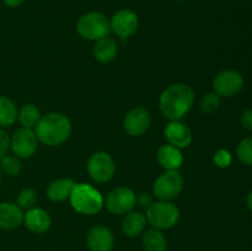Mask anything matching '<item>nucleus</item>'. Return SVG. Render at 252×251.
I'll return each mask as SVG.
<instances>
[{
  "instance_id": "nucleus-22",
  "label": "nucleus",
  "mask_w": 252,
  "mask_h": 251,
  "mask_svg": "<svg viewBox=\"0 0 252 251\" xmlns=\"http://www.w3.org/2000/svg\"><path fill=\"white\" fill-rule=\"evenodd\" d=\"M17 120V107L7 96H0V126L9 127Z\"/></svg>"
},
{
  "instance_id": "nucleus-11",
  "label": "nucleus",
  "mask_w": 252,
  "mask_h": 251,
  "mask_svg": "<svg viewBox=\"0 0 252 251\" xmlns=\"http://www.w3.org/2000/svg\"><path fill=\"white\" fill-rule=\"evenodd\" d=\"M138 16L134 11L129 9L118 10L110 21V27L118 37L127 38L132 36L138 29Z\"/></svg>"
},
{
  "instance_id": "nucleus-28",
  "label": "nucleus",
  "mask_w": 252,
  "mask_h": 251,
  "mask_svg": "<svg viewBox=\"0 0 252 251\" xmlns=\"http://www.w3.org/2000/svg\"><path fill=\"white\" fill-rule=\"evenodd\" d=\"M214 162L220 169H225V167L230 166L231 164V154L225 149H220L214 154Z\"/></svg>"
},
{
  "instance_id": "nucleus-18",
  "label": "nucleus",
  "mask_w": 252,
  "mask_h": 251,
  "mask_svg": "<svg viewBox=\"0 0 252 251\" xmlns=\"http://www.w3.org/2000/svg\"><path fill=\"white\" fill-rule=\"evenodd\" d=\"M147 218L140 212H129L122 221V231L126 236L135 238L144 233Z\"/></svg>"
},
{
  "instance_id": "nucleus-21",
  "label": "nucleus",
  "mask_w": 252,
  "mask_h": 251,
  "mask_svg": "<svg viewBox=\"0 0 252 251\" xmlns=\"http://www.w3.org/2000/svg\"><path fill=\"white\" fill-rule=\"evenodd\" d=\"M143 248L145 251H166L167 239L159 229H149L143 233Z\"/></svg>"
},
{
  "instance_id": "nucleus-6",
  "label": "nucleus",
  "mask_w": 252,
  "mask_h": 251,
  "mask_svg": "<svg viewBox=\"0 0 252 251\" xmlns=\"http://www.w3.org/2000/svg\"><path fill=\"white\" fill-rule=\"evenodd\" d=\"M184 188V177L177 170H167L155 181L153 191L160 201H171L181 193Z\"/></svg>"
},
{
  "instance_id": "nucleus-25",
  "label": "nucleus",
  "mask_w": 252,
  "mask_h": 251,
  "mask_svg": "<svg viewBox=\"0 0 252 251\" xmlns=\"http://www.w3.org/2000/svg\"><path fill=\"white\" fill-rule=\"evenodd\" d=\"M239 160L246 166H252V137L244 138L236 147Z\"/></svg>"
},
{
  "instance_id": "nucleus-1",
  "label": "nucleus",
  "mask_w": 252,
  "mask_h": 251,
  "mask_svg": "<svg viewBox=\"0 0 252 251\" xmlns=\"http://www.w3.org/2000/svg\"><path fill=\"white\" fill-rule=\"evenodd\" d=\"M194 102V93L186 84H174L162 91L159 106L162 115L170 121H180Z\"/></svg>"
},
{
  "instance_id": "nucleus-24",
  "label": "nucleus",
  "mask_w": 252,
  "mask_h": 251,
  "mask_svg": "<svg viewBox=\"0 0 252 251\" xmlns=\"http://www.w3.org/2000/svg\"><path fill=\"white\" fill-rule=\"evenodd\" d=\"M0 170L4 175L7 176H17L21 171V162L19 157L14 155H5L0 159Z\"/></svg>"
},
{
  "instance_id": "nucleus-16",
  "label": "nucleus",
  "mask_w": 252,
  "mask_h": 251,
  "mask_svg": "<svg viewBox=\"0 0 252 251\" xmlns=\"http://www.w3.org/2000/svg\"><path fill=\"white\" fill-rule=\"evenodd\" d=\"M25 225L30 231L36 234L46 233L51 228V217L44 209L42 208H31L26 212L24 216Z\"/></svg>"
},
{
  "instance_id": "nucleus-8",
  "label": "nucleus",
  "mask_w": 252,
  "mask_h": 251,
  "mask_svg": "<svg viewBox=\"0 0 252 251\" xmlns=\"http://www.w3.org/2000/svg\"><path fill=\"white\" fill-rule=\"evenodd\" d=\"M213 88L220 97H233L244 88V78L236 70L220 71L213 81Z\"/></svg>"
},
{
  "instance_id": "nucleus-29",
  "label": "nucleus",
  "mask_w": 252,
  "mask_h": 251,
  "mask_svg": "<svg viewBox=\"0 0 252 251\" xmlns=\"http://www.w3.org/2000/svg\"><path fill=\"white\" fill-rule=\"evenodd\" d=\"M10 148V137L4 129L0 128V159L5 157Z\"/></svg>"
},
{
  "instance_id": "nucleus-35",
  "label": "nucleus",
  "mask_w": 252,
  "mask_h": 251,
  "mask_svg": "<svg viewBox=\"0 0 252 251\" xmlns=\"http://www.w3.org/2000/svg\"><path fill=\"white\" fill-rule=\"evenodd\" d=\"M176 1H182V0H176Z\"/></svg>"
},
{
  "instance_id": "nucleus-13",
  "label": "nucleus",
  "mask_w": 252,
  "mask_h": 251,
  "mask_svg": "<svg viewBox=\"0 0 252 251\" xmlns=\"http://www.w3.org/2000/svg\"><path fill=\"white\" fill-rule=\"evenodd\" d=\"M86 244L90 251H112L115 246V236L107 226L96 225L89 231Z\"/></svg>"
},
{
  "instance_id": "nucleus-30",
  "label": "nucleus",
  "mask_w": 252,
  "mask_h": 251,
  "mask_svg": "<svg viewBox=\"0 0 252 251\" xmlns=\"http://www.w3.org/2000/svg\"><path fill=\"white\" fill-rule=\"evenodd\" d=\"M241 126H243L245 129L252 130V108L250 110H246L245 112L241 115Z\"/></svg>"
},
{
  "instance_id": "nucleus-31",
  "label": "nucleus",
  "mask_w": 252,
  "mask_h": 251,
  "mask_svg": "<svg viewBox=\"0 0 252 251\" xmlns=\"http://www.w3.org/2000/svg\"><path fill=\"white\" fill-rule=\"evenodd\" d=\"M137 202L138 204L144 209H148L153 203H154V202H153V197L150 196L149 193H140L139 197H138Z\"/></svg>"
},
{
  "instance_id": "nucleus-7",
  "label": "nucleus",
  "mask_w": 252,
  "mask_h": 251,
  "mask_svg": "<svg viewBox=\"0 0 252 251\" xmlns=\"http://www.w3.org/2000/svg\"><path fill=\"white\" fill-rule=\"evenodd\" d=\"M115 162L105 152H97L90 157L88 161V172L96 182H106L115 175Z\"/></svg>"
},
{
  "instance_id": "nucleus-20",
  "label": "nucleus",
  "mask_w": 252,
  "mask_h": 251,
  "mask_svg": "<svg viewBox=\"0 0 252 251\" xmlns=\"http://www.w3.org/2000/svg\"><path fill=\"white\" fill-rule=\"evenodd\" d=\"M117 43L108 37L98 39L97 43L94 47V57L101 63L112 62L117 56Z\"/></svg>"
},
{
  "instance_id": "nucleus-5",
  "label": "nucleus",
  "mask_w": 252,
  "mask_h": 251,
  "mask_svg": "<svg viewBox=\"0 0 252 251\" xmlns=\"http://www.w3.org/2000/svg\"><path fill=\"white\" fill-rule=\"evenodd\" d=\"M147 220L154 229L167 230L177 224L180 219V211L170 202H157L147 209Z\"/></svg>"
},
{
  "instance_id": "nucleus-10",
  "label": "nucleus",
  "mask_w": 252,
  "mask_h": 251,
  "mask_svg": "<svg viewBox=\"0 0 252 251\" xmlns=\"http://www.w3.org/2000/svg\"><path fill=\"white\" fill-rule=\"evenodd\" d=\"M10 148L15 157L27 159L34 154L37 149V135L30 128H20L10 139Z\"/></svg>"
},
{
  "instance_id": "nucleus-2",
  "label": "nucleus",
  "mask_w": 252,
  "mask_h": 251,
  "mask_svg": "<svg viewBox=\"0 0 252 251\" xmlns=\"http://www.w3.org/2000/svg\"><path fill=\"white\" fill-rule=\"evenodd\" d=\"M37 139L49 147L61 145L71 133V123L66 116L58 112L44 115L36 126Z\"/></svg>"
},
{
  "instance_id": "nucleus-34",
  "label": "nucleus",
  "mask_w": 252,
  "mask_h": 251,
  "mask_svg": "<svg viewBox=\"0 0 252 251\" xmlns=\"http://www.w3.org/2000/svg\"><path fill=\"white\" fill-rule=\"evenodd\" d=\"M1 179H2V172L1 170H0V184H1Z\"/></svg>"
},
{
  "instance_id": "nucleus-23",
  "label": "nucleus",
  "mask_w": 252,
  "mask_h": 251,
  "mask_svg": "<svg viewBox=\"0 0 252 251\" xmlns=\"http://www.w3.org/2000/svg\"><path fill=\"white\" fill-rule=\"evenodd\" d=\"M17 120L21 123L22 127L32 129L33 127H36L37 123L41 120L38 108L32 103H26L17 112Z\"/></svg>"
},
{
  "instance_id": "nucleus-15",
  "label": "nucleus",
  "mask_w": 252,
  "mask_h": 251,
  "mask_svg": "<svg viewBox=\"0 0 252 251\" xmlns=\"http://www.w3.org/2000/svg\"><path fill=\"white\" fill-rule=\"evenodd\" d=\"M165 137L176 148H187L192 142V133L187 126L179 121H171L165 128Z\"/></svg>"
},
{
  "instance_id": "nucleus-14",
  "label": "nucleus",
  "mask_w": 252,
  "mask_h": 251,
  "mask_svg": "<svg viewBox=\"0 0 252 251\" xmlns=\"http://www.w3.org/2000/svg\"><path fill=\"white\" fill-rule=\"evenodd\" d=\"M24 212L17 204L11 202L0 203V229L12 230L19 228L24 221Z\"/></svg>"
},
{
  "instance_id": "nucleus-12",
  "label": "nucleus",
  "mask_w": 252,
  "mask_h": 251,
  "mask_svg": "<svg viewBox=\"0 0 252 251\" xmlns=\"http://www.w3.org/2000/svg\"><path fill=\"white\" fill-rule=\"evenodd\" d=\"M150 113L143 107H134L126 115L123 126L126 132L132 137H139L148 130L150 126Z\"/></svg>"
},
{
  "instance_id": "nucleus-33",
  "label": "nucleus",
  "mask_w": 252,
  "mask_h": 251,
  "mask_svg": "<svg viewBox=\"0 0 252 251\" xmlns=\"http://www.w3.org/2000/svg\"><path fill=\"white\" fill-rule=\"evenodd\" d=\"M246 203H248L249 209L252 212V191L248 194V198H246Z\"/></svg>"
},
{
  "instance_id": "nucleus-19",
  "label": "nucleus",
  "mask_w": 252,
  "mask_h": 251,
  "mask_svg": "<svg viewBox=\"0 0 252 251\" xmlns=\"http://www.w3.org/2000/svg\"><path fill=\"white\" fill-rule=\"evenodd\" d=\"M75 185V181L71 179H58L49 185L47 188V194L54 202L65 201L70 197Z\"/></svg>"
},
{
  "instance_id": "nucleus-32",
  "label": "nucleus",
  "mask_w": 252,
  "mask_h": 251,
  "mask_svg": "<svg viewBox=\"0 0 252 251\" xmlns=\"http://www.w3.org/2000/svg\"><path fill=\"white\" fill-rule=\"evenodd\" d=\"M2 2L9 7H17L24 2V0H2Z\"/></svg>"
},
{
  "instance_id": "nucleus-27",
  "label": "nucleus",
  "mask_w": 252,
  "mask_h": 251,
  "mask_svg": "<svg viewBox=\"0 0 252 251\" xmlns=\"http://www.w3.org/2000/svg\"><path fill=\"white\" fill-rule=\"evenodd\" d=\"M220 96L217 95L216 93L207 94L201 101V110L203 111L204 113H213L220 107Z\"/></svg>"
},
{
  "instance_id": "nucleus-4",
  "label": "nucleus",
  "mask_w": 252,
  "mask_h": 251,
  "mask_svg": "<svg viewBox=\"0 0 252 251\" xmlns=\"http://www.w3.org/2000/svg\"><path fill=\"white\" fill-rule=\"evenodd\" d=\"M76 30L81 37L90 41H98L110 33V21L102 12H89L79 19Z\"/></svg>"
},
{
  "instance_id": "nucleus-9",
  "label": "nucleus",
  "mask_w": 252,
  "mask_h": 251,
  "mask_svg": "<svg viewBox=\"0 0 252 251\" xmlns=\"http://www.w3.org/2000/svg\"><path fill=\"white\" fill-rule=\"evenodd\" d=\"M135 198L134 192L128 187H117L108 193L106 198V207L113 214H127L134 208Z\"/></svg>"
},
{
  "instance_id": "nucleus-17",
  "label": "nucleus",
  "mask_w": 252,
  "mask_h": 251,
  "mask_svg": "<svg viewBox=\"0 0 252 251\" xmlns=\"http://www.w3.org/2000/svg\"><path fill=\"white\" fill-rule=\"evenodd\" d=\"M158 160L166 170H179L184 162V157L179 148L166 144L158 150Z\"/></svg>"
},
{
  "instance_id": "nucleus-26",
  "label": "nucleus",
  "mask_w": 252,
  "mask_h": 251,
  "mask_svg": "<svg viewBox=\"0 0 252 251\" xmlns=\"http://www.w3.org/2000/svg\"><path fill=\"white\" fill-rule=\"evenodd\" d=\"M17 206L20 207L21 209H31L33 208L34 204L37 202V193L31 188H26L22 189L19 194H17Z\"/></svg>"
},
{
  "instance_id": "nucleus-3",
  "label": "nucleus",
  "mask_w": 252,
  "mask_h": 251,
  "mask_svg": "<svg viewBox=\"0 0 252 251\" xmlns=\"http://www.w3.org/2000/svg\"><path fill=\"white\" fill-rule=\"evenodd\" d=\"M70 203L78 213L93 216L98 213L103 206L100 192L86 184H76L70 194Z\"/></svg>"
}]
</instances>
